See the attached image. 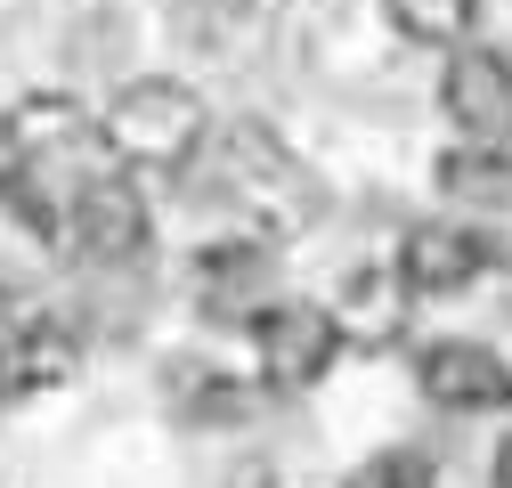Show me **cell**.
<instances>
[{
	"mask_svg": "<svg viewBox=\"0 0 512 488\" xmlns=\"http://www.w3.org/2000/svg\"><path fill=\"white\" fill-rule=\"evenodd\" d=\"M496 261H504V253H496L480 228H464V220H423V228H407V244H399V285H407V293H464V285H480Z\"/></svg>",
	"mask_w": 512,
	"mask_h": 488,
	"instance_id": "cell-9",
	"label": "cell"
},
{
	"mask_svg": "<svg viewBox=\"0 0 512 488\" xmlns=\"http://www.w3.org/2000/svg\"><path fill=\"white\" fill-rule=\"evenodd\" d=\"M74 358H82V342H74L66 318L41 310L33 293H9V285H0V407L25 399V391L66 383Z\"/></svg>",
	"mask_w": 512,
	"mask_h": 488,
	"instance_id": "cell-3",
	"label": "cell"
},
{
	"mask_svg": "<svg viewBox=\"0 0 512 488\" xmlns=\"http://www.w3.org/2000/svg\"><path fill=\"white\" fill-rule=\"evenodd\" d=\"M212 163L228 179V204H244L269 236H293V228L317 220V179L261 131V122H228L220 147H212Z\"/></svg>",
	"mask_w": 512,
	"mask_h": 488,
	"instance_id": "cell-2",
	"label": "cell"
},
{
	"mask_svg": "<svg viewBox=\"0 0 512 488\" xmlns=\"http://www.w3.org/2000/svg\"><path fill=\"white\" fill-rule=\"evenodd\" d=\"M439 196H456L472 212L512 204V147H447L439 155Z\"/></svg>",
	"mask_w": 512,
	"mask_h": 488,
	"instance_id": "cell-10",
	"label": "cell"
},
{
	"mask_svg": "<svg viewBox=\"0 0 512 488\" xmlns=\"http://www.w3.org/2000/svg\"><path fill=\"white\" fill-rule=\"evenodd\" d=\"M382 9L423 49H464V33L480 25V0H382Z\"/></svg>",
	"mask_w": 512,
	"mask_h": 488,
	"instance_id": "cell-11",
	"label": "cell"
},
{
	"mask_svg": "<svg viewBox=\"0 0 512 488\" xmlns=\"http://www.w3.org/2000/svg\"><path fill=\"white\" fill-rule=\"evenodd\" d=\"M439 106L464 131V147H512V57L464 41L439 74Z\"/></svg>",
	"mask_w": 512,
	"mask_h": 488,
	"instance_id": "cell-6",
	"label": "cell"
},
{
	"mask_svg": "<svg viewBox=\"0 0 512 488\" xmlns=\"http://www.w3.org/2000/svg\"><path fill=\"white\" fill-rule=\"evenodd\" d=\"M415 383H423V399L431 407H447V415H496V407H512V366L488 350V342H431L423 358H415Z\"/></svg>",
	"mask_w": 512,
	"mask_h": 488,
	"instance_id": "cell-8",
	"label": "cell"
},
{
	"mask_svg": "<svg viewBox=\"0 0 512 488\" xmlns=\"http://www.w3.org/2000/svg\"><path fill=\"white\" fill-rule=\"evenodd\" d=\"M488 480H496V488H512V440L496 448V464H488Z\"/></svg>",
	"mask_w": 512,
	"mask_h": 488,
	"instance_id": "cell-13",
	"label": "cell"
},
{
	"mask_svg": "<svg viewBox=\"0 0 512 488\" xmlns=\"http://www.w3.org/2000/svg\"><path fill=\"white\" fill-rule=\"evenodd\" d=\"M82 122H90V114H82L66 90H33V98H17L9 114H0V139H9L17 179H41V188H57V163H74V155L90 147ZM66 196H74V188H66Z\"/></svg>",
	"mask_w": 512,
	"mask_h": 488,
	"instance_id": "cell-7",
	"label": "cell"
},
{
	"mask_svg": "<svg viewBox=\"0 0 512 488\" xmlns=\"http://www.w3.org/2000/svg\"><path fill=\"white\" fill-rule=\"evenodd\" d=\"M98 139H106V155L122 171H187V163L204 155V139H212V114H204V98L187 90V82L147 74V82H131V90L106 106Z\"/></svg>",
	"mask_w": 512,
	"mask_h": 488,
	"instance_id": "cell-1",
	"label": "cell"
},
{
	"mask_svg": "<svg viewBox=\"0 0 512 488\" xmlns=\"http://www.w3.org/2000/svg\"><path fill=\"white\" fill-rule=\"evenodd\" d=\"M66 244H74L82 261H106V269L139 261L147 244H155L147 196H139V188H131L122 171H90L82 188H74V212H66Z\"/></svg>",
	"mask_w": 512,
	"mask_h": 488,
	"instance_id": "cell-5",
	"label": "cell"
},
{
	"mask_svg": "<svg viewBox=\"0 0 512 488\" xmlns=\"http://www.w3.org/2000/svg\"><path fill=\"white\" fill-rule=\"evenodd\" d=\"M0 188H9V179H0Z\"/></svg>",
	"mask_w": 512,
	"mask_h": 488,
	"instance_id": "cell-14",
	"label": "cell"
},
{
	"mask_svg": "<svg viewBox=\"0 0 512 488\" xmlns=\"http://www.w3.org/2000/svg\"><path fill=\"white\" fill-rule=\"evenodd\" d=\"M244 326H252L261 375H269L277 391H309V383L342 358V326L317 310V301H261V310H252Z\"/></svg>",
	"mask_w": 512,
	"mask_h": 488,
	"instance_id": "cell-4",
	"label": "cell"
},
{
	"mask_svg": "<svg viewBox=\"0 0 512 488\" xmlns=\"http://www.w3.org/2000/svg\"><path fill=\"white\" fill-rule=\"evenodd\" d=\"M342 488H431V456H415V448H382V456H366Z\"/></svg>",
	"mask_w": 512,
	"mask_h": 488,
	"instance_id": "cell-12",
	"label": "cell"
}]
</instances>
